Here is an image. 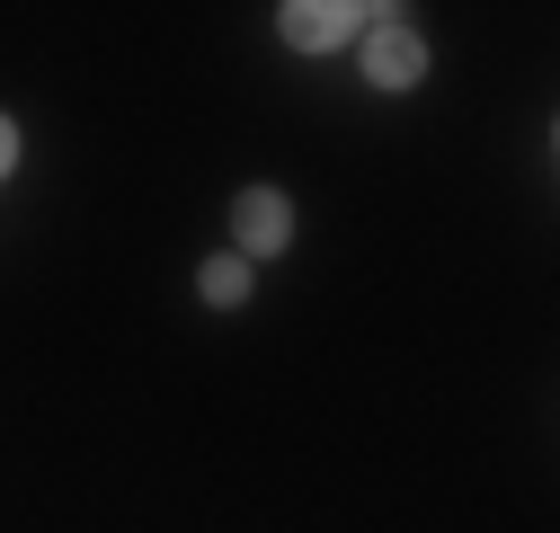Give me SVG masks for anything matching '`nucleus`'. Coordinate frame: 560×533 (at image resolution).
Instances as JSON below:
<instances>
[{"label":"nucleus","mask_w":560,"mask_h":533,"mask_svg":"<svg viewBox=\"0 0 560 533\" xmlns=\"http://www.w3.org/2000/svg\"><path fill=\"white\" fill-rule=\"evenodd\" d=\"M418 72H428V45H418L409 27H374L365 36V81L374 90H409Z\"/></svg>","instance_id":"obj_1"},{"label":"nucleus","mask_w":560,"mask_h":533,"mask_svg":"<svg viewBox=\"0 0 560 533\" xmlns=\"http://www.w3.org/2000/svg\"><path fill=\"white\" fill-rule=\"evenodd\" d=\"M232 232H241V249H249V258H267V249H285L294 214H285V196H276V187H249L241 205H232Z\"/></svg>","instance_id":"obj_2"},{"label":"nucleus","mask_w":560,"mask_h":533,"mask_svg":"<svg viewBox=\"0 0 560 533\" xmlns=\"http://www.w3.org/2000/svg\"><path fill=\"white\" fill-rule=\"evenodd\" d=\"M357 19H365V10H347V0H294V10H285V36H294L303 54H320V45H338Z\"/></svg>","instance_id":"obj_3"},{"label":"nucleus","mask_w":560,"mask_h":533,"mask_svg":"<svg viewBox=\"0 0 560 533\" xmlns=\"http://www.w3.org/2000/svg\"><path fill=\"white\" fill-rule=\"evenodd\" d=\"M205 303H249V266L241 258H214V266H205Z\"/></svg>","instance_id":"obj_4"},{"label":"nucleus","mask_w":560,"mask_h":533,"mask_svg":"<svg viewBox=\"0 0 560 533\" xmlns=\"http://www.w3.org/2000/svg\"><path fill=\"white\" fill-rule=\"evenodd\" d=\"M10 161H19V125L0 116V178H10Z\"/></svg>","instance_id":"obj_5"}]
</instances>
